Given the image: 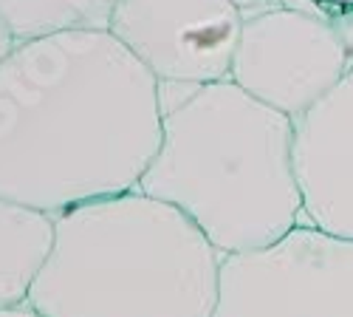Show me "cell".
<instances>
[{
  "label": "cell",
  "mask_w": 353,
  "mask_h": 317,
  "mask_svg": "<svg viewBox=\"0 0 353 317\" xmlns=\"http://www.w3.org/2000/svg\"><path fill=\"white\" fill-rule=\"evenodd\" d=\"M159 148V79L108 28L17 40L0 63V198L63 215L136 190Z\"/></svg>",
  "instance_id": "cell-1"
},
{
  "label": "cell",
  "mask_w": 353,
  "mask_h": 317,
  "mask_svg": "<svg viewBox=\"0 0 353 317\" xmlns=\"http://www.w3.org/2000/svg\"><path fill=\"white\" fill-rule=\"evenodd\" d=\"M161 148L144 195L181 210L221 255L277 244L303 218L294 119L226 82L159 79Z\"/></svg>",
  "instance_id": "cell-2"
},
{
  "label": "cell",
  "mask_w": 353,
  "mask_h": 317,
  "mask_svg": "<svg viewBox=\"0 0 353 317\" xmlns=\"http://www.w3.org/2000/svg\"><path fill=\"white\" fill-rule=\"evenodd\" d=\"M221 258L181 210L130 190L54 215L26 303L43 317H212Z\"/></svg>",
  "instance_id": "cell-3"
},
{
  "label": "cell",
  "mask_w": 353,
  "mask_h": 317,
  "mask_svg": "<svg viewBox=\"0 0 353 317\" xmlns=\"http://www.w3.org/2000/svg\"><path fill=\"white\" fill-rule=\"evenodd\" d=\"M212 317H353V241L297 224L272 247L223 255Z\"/></svg>",
  "instance_id": "cell-4"
},
{
  "label": "cell",
  "mask_w": 353,
  "mask_h": 317,
  "mask_svg": "<svg viewBox=\"0 0 353 317\" xmlns=\"http://www.w3.org/2000/svg\"><path fill=\"white\" fill-rule=\"evenodd\" d=\"M350 71L331 20L277 9L243 23L229 79L257 102L297 119Z\"/></svg>",
  "instance_id": "cell-5"
},
{
  "label": "cell",
  "mask_w": 353,
  "mask_h": 317,
  "mask_svg": "<svg viewBox=\"0 0 353 317\" xmlns=\"http://www.w3.org/2000/svg\"><path fill=\"white\" fill-rule=\"evenodd\" d=\"M108 32L156 79L210 85L229 79L243 17L229 0H119Z\"/></svg>",
  "instance_id": "cell-6"
},
{
  "label": "cell",
  "mask_w": 353,
  "mask_h": 317,
  "mask_svg": "<svg viewBox=\"0 0 353 317\" xmlns=\"http://www.w3.org/2000/svg\"><path fill=\"white\" fill-rule=\"evenodd\" d=\"M300 224L353 241V71L294 119Z\"/></svg>",
  "instance_id": "cell-7"
},
{
  "label": "cell",
  "mask_w": 353,
  "mask_h": 317,
  "mask_svg": "<svg viewBox=\"0 0 353 317\" xmlns=\"http://www.w3.org/2000/svg\"><path fill=\"white\" fill-rule=\"evenodd\" d=\"M54 244V218L0 198V309L28 300Z\"/></svg>",
  "instance_id": "cell-8"
},
{
  "label": "cell",
  "mask_w": 353,
  "mask_h": 317,
  "mask_svg": "<svg viewBox=\"0 0 353 317\" xmlns=\"http://www.w3.org/2000/svg\"><path fill=\"white\" fill-rule=\"evenodd\" d=\"M119 0H0V20L14 40L46 37L68 28H108Z\"/></svg>",
  "instance_id": "cell-9"
},
{
  "label": "cell",
  "mask_w": 353,
  "mask_h": 317,
  "mask_svg": "<svg viewBox=\"0 0 353 317\" xmlns=\"http://www.w3.org/2000/svg\"><path fill=\"white\" fill-rule=\"evenodd\" d=\"M328 15H331V26L336 37L342 40L345 51H347V60H350V68H353V9H339V6H331L325 3Z\"/></svg>",
  "instance_id": "cell-10"
},
{
  "label": "cell",
  "mask_w": 353,
  "mask_h": 317,
  "mask_svg": "<svg viewBox=\"0 0 353 317\" xmlns=\"http://www.w3.org/2000/svg\"><path fill=\"white\" fill-rule=\"evenodd\" d=\"M229 3L241 12L243 23L252 20V17L266 15V12H277V9H283V0H229Z\"/></svg>",
  "instance_id": "cell-11"
},
{
  "label": "cell",
  "mask_w": 353,
  "mask_h": 317,
  "mask_svg": "<svg viewBox=\"0 0 353 317\" xmlns=\"http://www.w3.org/2000/svg\"><path fill=\"white\" fill-rule=\"evenodd\" d=\"M17 46V40H14V35L9 32V26L3 23V20H0V63H3L6 60V57H9V51Z\"/></svg>",
  "instance_id": "cell-12"
},
{
  "label": "cell",
  "mask_w": 353,
  "mask_h": 317,
  "mask_svg": "<svg viewBox=\"0 0 353 317\" xmlns=\"http://www.w3.org/2000/svg\"><path fill=\"white\" fill-rule=\"evenodd\" d=\"M0 317H43V314L34 311L28 303H20V306H12V309H0Z\"/></svg>",
  "instance_id": "cell-13"
},
{
  "label": "cell",
  "mask_w": 353,
  "mask_h": 317,
  "mask_svg": "<svg viewBox=\"0 0 353 317\" xmlns=\"http://www.w3.org/2000/svg\"><path fill=\"white\" fill-rule=\"evenodd\" d=\"M322 3H331V6H339V9H353V0H322Z\"/></svg>",
  "instance_id": "cell-14"
}]
</instances>
